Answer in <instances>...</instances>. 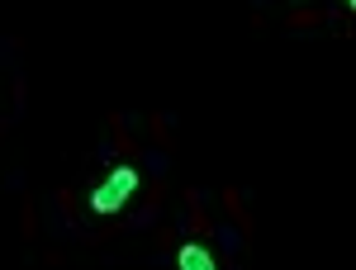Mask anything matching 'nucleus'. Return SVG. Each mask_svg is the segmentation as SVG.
<instances>
[{
    "label": "nucleus",
    "mask_w": 356,
    "mask_h": 270,
    "mask_svg": "<svg viewBox=\"0 0 356 270\" xmlns=\"http://www.w3.org/2000/svg\"><path fill=\"white\" fill-rule=\"evenodd\" d=\"M347 5H356V0H347Z\"/></svg>",
    "instance_id": "nucleus-3"
},
{
    "label": "nucleus",
    "mask_w": 356,
    "mask_h": 270,
    "mask_svg": "<svg viewBox=\"0 0 356 270\" xmlns=\"http://www.w3.org/2000/svg\"><path fill=\"white\" fill-rule=\"evenodd\" d=\"M176 261H181L186 270H214V256H209L204 246H195V242L181 246V251H176Z\"/></svg>",
    "instance_id": "nucleus-2"
},
{
    "label": "nucleus",
    "mask_w": 356,
    "mask_h": 270,
    "mask_svg": "<svg viewBox=\"0 0 356 270\" xmlns=\"http://www.w3.org/2000/svg\"><path fill=\"white\" fill-rule=\"evenodd\" d=\"M138 189V171L134 166H114L110 176L95 185V194H90V209L95 214H114V209H124L129 204V194Z\"/></svg>",
    "instance_id": "nucleus-1"
}]
</instances>
